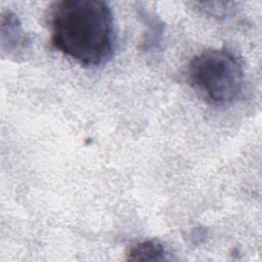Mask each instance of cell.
<instances>
[{
  "label": "cell",
  "mask_w": 262,
  "mask_h": 262,
  "mask_svg": "<svg viewBox=\"0 0 262 262\" xmlns=\"http://www.w3.org/2000/svg\"><path fill=\"white\" fill-rule=\"evenodd\" d=\"M29 40L24 34L20 23L10 11L2 14L1 18V47L7 50L8 55L18 57L24 48H27Z\"/></svg>",
  "instance_id": "3957f363"
},
{
  "label": "cell",
  "mask_w": 262,
  "mask_h": 262,
  "mask_svg": "<svg viewBox=\"0 0 262 262\" xmlns=\"http://www.w3.org/2000/svg\"><path fill=\"white\" fill-rule=\"evenodd\" d=\"M52 45L86 67L104 62L113 52L114 18L101 0H62L51 7Z\"/></svg>",
  "instance_id": "6da1fadb"
},
{
  "label": "cell",
  "mask_w": 262,
  "mask_h": 262,
  "mask_svg": "<svg viewBox=\"0 0 262 262\" xmlns=\"http://www.w3.org/2000/svg\"><path fill=\"white\" fill-rule=\"evenodd\" d=\"M188 81L207 102L216 105L228 104L242 91L244 70L239 59L231 51L209 49L190 60Z\"/></svg>",
  "instance_id": "7a4b0ae2"
},
{
  "label": "cell",
  "mask_w": 262,
  "mask_h": 262,
  "mask_svg": "<svg viewBox=\"0 0 262 262\" xmlns=\"http://www.w3.org/2000/svg\"><path fill=\"white\" fill-rule=\"evenodd\" d=\"M166 250L160 242L148 239L134 245L128 252L127 259L132 261H162L166 259Z\"/></svg>",
  "instance_id": "277c9868"
}]
</instances>
